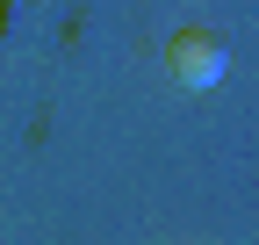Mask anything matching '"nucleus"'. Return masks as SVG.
Here are the masks:
<instances>
[{
  "mask_svg": "<svg viewBox=\"0 0 259 245\" xmlns=\"http://www.w3.org/2000/svg\"><path fill=\"white\" fill-rule=\"evenodd\" d=\"M166 72H173V87H187V94H209V87L231 72V44H223L216 29H173Z\"/></svg>",
  "mask_w": 259,
  "mask_h": 245,
  "instance_id": "f257e3e1",
  "label": "nucleus"
}]
</instances>
